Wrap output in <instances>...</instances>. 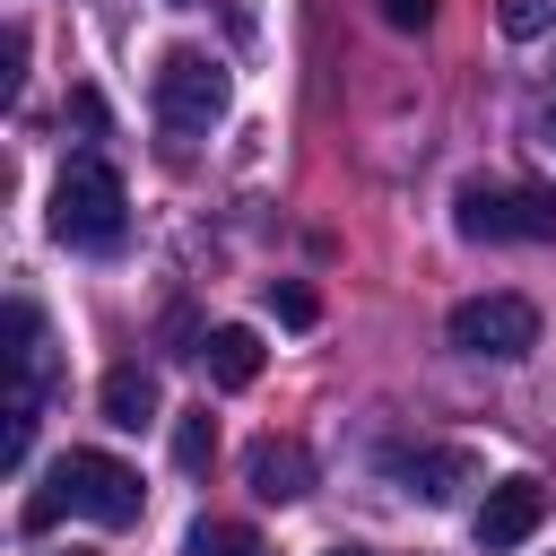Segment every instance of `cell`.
<instances>
[{"label":"cell","mask_w":556,"mask_h":556,"mask_svg":"<svg viewBox=\"0 0 556 556\" xmlns=\"http://www.w3.org/2000/svg\"><path fill=\"white\" fill-rule=\"evenodd\" d=\"M70 122H78V130H104V96L78 87V96H70Z\"/></svg>","instance_id":"18"},{"label":"cell","mask_w":556,"mask_h":556,"mask_svg":"<svg viewBox=\"0 0 556 556\" xmlns=\"http://www.w3.org/2000/svg\"><path fill=\"white\" fill-rule=\"evenodd\" d=\"M156 122L182 130V139L217 130V122H226V70H217L208 52H191V43H174V52L156 61Z\"/></svg>","instance_id":"4"},{"label":"cell","mask_w":556,"mask_h":556,"mask_svg":"<svg viewBox=\"0 0 556 556\" xmlns=\"http://www.w3.org/2000/svg\"><path fill=\"white\" fill-rule=\"evenodd\" d=\"M452 348L486 356V365H513V356L539 348V304L530 295H469V304H452Z\"/></svg>","instance_id":"5"},{"label":"cell","mask_w":556,"mask_h":556,"mask_svg":"<svg viewBox=\"0 0 556 556\" xmlns=\"http://www.w3.org/2000/svg\"><path fill=\"white\" fill-rule=\"evenodd\" d=\"M243 486H252L261 504H295V495H313V452H304L295 434H261V443L243 452Z\"/></svg>","instance_id":"7"},{"label":"cell","mask_w":556,"mask_h":556,"mask_svg":"<svg viewBox=\"0 0 556 556\" xmlns=\"http://www.w3.org/2000/svg\"><path fill=\"white\" fill-rule=\"evenodd\" d=\"M391 478H400L408 495L443 504V495H460V486L478 478V460H469V452H452V443H400V452H391Z\"/></svg>","instance_id":"8"},{"label":"cell","mask_w":556,"mask_h":556,"mask_svg":"<svg viewBox=\"0 0 556 556\" xmlns=\"http://www.w3.org/2000/svg\"><path fill=\"white\" fill-rule=\"evenodd\" d=\"M191 556H269V547H261V530H243V521H200V530H191Z\"/></svg>","instance_id":"13"},{"label":"cell","mask_w":556,"mask_h":556,"mask_svg":"<svg viewBox=\"0 0 556 556\" xmlns=\"http://www.w3.org/2000/svg\"><path fill=\"white\" fill-rule=\"evenodd\" d=\"M539 521H547V486H539V478H495L486 504H478V547L504 556V547H521Z\"/></svg>","instance_id":"6"},{"label":"cell","mask_w":556,"mask_h":556,"mask_svg":"<svg viewBox=\"0 0 556 556\" xmlns=\"http://www.w3.org/2000/svg\"><path fill=\"white\" fill-rule=\"evenodd\" d=\"M9 374H17L26 400H43V382H52V339H43V313L26 295L9 304Z\"/></svg>","instance_id":"9"},{"label":"cell","mask_w":556,"mask_h":556,"mask_svg":"<svg viewBox=\"0 0 556 556\" xmlns=\"http://www.w3.org/2000/svg\"><path fill=\"white\" fill-rule=\"evenodd\" d=\"M17 78H26V26L0 35V96H17Z\"/></svg>","instance_id":"15"},{"label":"cell","mask_w":556,"mask_h":556,"mask_svg":"<svg viewBox=\"0 0 556 556\" xmlns=\"http://www.w3.org/2000/svg\"><path fill=\"white\" fill-rule=\"evenodd\" d=\"M330 556H374V547H330Z\"/></svg>","instance_id":"20"},{"label":"cell","mask_w":556,"mask_h":556,"mask_svg":"<svg viewBox=\"0 0 556 556\" xmlns=\"http://www.w3.org/2000/svg\"><path fill=\"white\" fill-rule=\"evenodd\" d=\"M269 313H278L287 330H313V321H321V295H313L304 278H278V287H269Z\"/></svg>","instance_id":"14"},{"label":"cell","mask_w":556,"mask_h":556,"mask_svg":"<svg viewBox=\"0 0 556 556\" xmlns=\"http://www.w3.org/2000/svg\"><path fill=\"white\" fill-rule=\"evenodd\" d=\"M122 174L104 165V156H70L61 165V182H52V235L61 243H87V252H104V243H122Z\"/></svg>","instance_id":"2"},{"label":"cell","mask_w":556,"mask_h":556,"mask_svg":"<svg viewBox=\"0 0 556 556\" xmlns=\"http://www.w3.org/2000/svg\"><path fill=\"white\" fill-rule=\"evenodd\" d=\"M200 365H208L217 391H252V382H261V339H252L243 321H226V330L200 339Z\"/></svg>","instance_id":"10"},{"label":"cell","mask_w":556,"mask_h":556,"mask_svg":"<svg viewBox=\"0 0 556 556\" xmlns=\"http://www.w3.org/2000/svg\"><path fill=\"white\" fill-rule=\"evenodd\" d=\"M96 400H104V426H122V434L156 426V374H148V365H113Z\"/></svg>","instance_id":"11"},{"label":"cell","mask_w":556,"mask_h":556,"mask_svg":"<svg viewBox=\"0 0 556 556\" xmlns=\"http://www.w3.org/2000/svg\"><path fill=\"white\" fill-rule=\"evenodd\" d=\"M382 17H391L400 35H417V26H434V0H382Z\"/></svg>","instance_id":"17"},{"label":"cell","mask_w":556,"mask_h":556,"mask_svg":"<svg viewBox=\"0 0 556 556\" xmlns=\"http://www.w3.org/2000/svg\"><path fill=\"white\" fill-rule=\"evenodd\" d=\"M452 217H460L469 243H547L556 235V191H530V182H460Z\"/></svg>","instance_id":"3"},{"label":"cell","mask_w":556,"mask_h":556,"mask_svg":"<svg viewBox=\"0 0 556 556\" xmlns=\"http://www.w3.org/2000/svg\"><path fill=\"white\" fill-rule=\"evenodd\" d=\"M556 17V0H504V35H539Z\"/></svg>","instance_id":"16"},{"label":"cell","mask_w":556,"mask_h":556,"mask_svg":"<svg viewBox=\"0 0 556 556\" xmlns=\"http://www.w3.org/2000/svg\"><path fill=\"white\" fill-rule=\"evenodd\" d=\"M208 460H217V417H208V408H182V417H174V469L200 478Z\"/></svg>","instance_id":"12"},{"label":"cell","mask_w":556,"mask_h":556,"mask_svg":"<svg viewBox=\"0 0 556 556\" xmlns=\"http://www.w3.org/2000/svg\"><path fill=\"white\" fill-rule=\"evenodd\" d=\"M530 130H539V148H556V78L539 87V113H530Z\"/></svg>","instance_id":"19"},{"label":"cell","mask_w":556,"mask_h":556,"mask_svg":"<svg viewBox=\"0 0 556 556\" xmlns=\"http://www.w3.org/2000/svg\"><path fill=\"white\" fill-rule=\"evenodd\" d=\"M139 469H122L113 452H61L52 469H43V486L26 495V521L35 530H52L61 513H78V521H104V530H130L139 521Z\"/></svg>","instance_id":"1"},{"label":"cell","mask_w":556,"mask_h":556,"mask_svg":"<svg viewBox=\"0 0 556 556\" xmlns=\"http://www.w3.org/2000/svg\"><path fill=\"white\" fill-rule=\"evenodd\" d=\"M61 556H96V547H61Z\"/></svg>","instance_id":"21"}]
</instances>
